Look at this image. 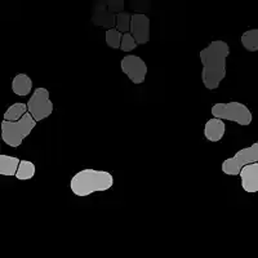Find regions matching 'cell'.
<instances>
[{
  "label": "cell",
  "instance_id": "17",
  "mask_svg": "<svg viewBox=\"0 0 258 258\" xmlns=\"http://www.w3.org/2000/svg\"><path fill=\"white\" fill-rule=\"evenodd\" d=\"M121 38H123V34L117 31L116 29H110L106 31V44L112 49H120Z\"/></svg>",
  "mask_w": 258,
  "mask_h": 258
},
{
  "label": "cell",
  "instance_id": "9",
  "mask_svg": "<svg viewBox=\"0 0 258 258\" xmlns=\"http://www.w3.org/2000/svg\"><path fill=\"white\" fill-rule=\"evenodd\" d=\"M131 34L136 39L137 44H147L150 41V18L142 13L132 15L131 20Z\"/></svg>",
  "mask_w": 258,
  "mask_h": 258
},
{
  "label": "cell",
  "instance_id": "19",
  "mask_svg": "<svg viewBox=\"0 0 258 258\" xmlns=\"http://www.w3.org/2000/svg\"><path fill=\"white\" fill-rule=\"evenodd\" d=\"M138 47L137 41L133 38V35L131 32H126V34H123V38H121V47L120 49L123 52H131V50L136 49Z\"/></svg>",
  "mask_w": 258,
  "mask_h": 258
},
{
  "label": "cell",
  "instance_id": "16",
  "mask_svg": "<svg viewBox=\"0 0 258 258\" xmlns=\"http://www.w3.org/2000/svg\"><path fill=\"white\" fill-rule=\"evenodd\" d=\"M35 164L30 160H21L20 167H18L17 174L16 178L21 179V181H27V179L34 178L35 176Z\"/></svg>",
  "mask_w": 258,
  "mask_h": 258
},
{
  "label": "cell",
  "instance_id": "8",
  "mask_svg": "<svg viewBox=\"0 0 258 258\" xmlns=\"http://www.w3.org/2000/svg\"><path fill=\"white\" fill-rule=\"evenodd\" d=\"M92 24L94 26L106 27L107 30L115 29L116 26V15L110 12L107 2L106 0H100L94 4L93 16H92Z\"/></svg>",
  "mask_w": 258,
  "mask_h": 258
},
{
  "label": "cell",
  "instance_id": "11",
  "mask_svg": "<svg viewBox=\"0 0 258 258\" xmlns=\"http://www.w3.org/2000/svg\"><path fill=\"white\" fill-rule=\"evenodd\" d=\"M226 132V124L225 121L213 117L209 119L204 125V137L211 142H218L221 141L225 136Z\"/></svg>",
  "mask_w": 258,
  "mask_h": 258
},
{
  "label": "cell",
  "instance_id": "1",
  "mask_svg": "<svg viewBox=\"0 0 258 258\" xmlns=\"http://www.w3.org/2000/svg\"><path fill=\"white\" fill-rule=\"evenodd\" d=\"M230 56L229 44L223 40H214L207 48L200 50L203 64V84L209 91L217 89L226 78V59Z\"/></svg>",
  "mask_w": 258,
  "mask_h": 258
},
{
  "label": "cell",
  "instance_id": "13",
  "mask_svg": "<svg viewBox=\"0 0 258 258\" xmlns=\"http://www.w3.org/2000/svg\"><path fill=\"white\" fill-rule=\"evenodd\" d=\"M21 160L16 156L0 155V174L2 176H15L17 174Z\"/></svg>",
  "mask_w": 258,
  "mask_h": 258
},
{
  "label": "cell",
  "instance_id": "3",
  "mask_svg": "<svg viewBox=\"0 0 258 258\" xmlns=\"http://www.w3.org/2000/svg\"><path fill=\"white\" fill-rule=\"evenodd\" d=\"M36 126L35 119L30 114L18 121H2V138L9 147H20L26 137L31 135Z\"/></svg>",
  "mask_w": 258,
  "mask_h": 258
},
{
  "label": "cell",
  "instance_id": "20",
  "mask_svg": "<svg viewBox=\"0 0 258 258\" xmlns=\"http://www.w3.org/2000/svg\"><path fill=\"white\" fill-rule=\"evenodd\" d=\"M107 7H109L110 12L111 13H121L124 8V0H109L107 2Z\"/></svg>",
  "mask_w": 258,
  "mask_h": 258
},
{
  "label": "cell",
  "instance_id": "15",
  "mask_svg": "<svg viewBox=\"0 0 258 258\" xmlns=\"http://www.w3.org/2000/svg\"><path fill=\"white\" fill-rule=\"evenodd\" d=\"M241 44L248 52H257L258 50V29H252L245 31L241 35Z\"/></svg>",
  "mask_w": 258,
  "mask_h": 258
},
{
  "label": "cell",
  "instance_id": "6",
  "mask_svg": "<svg viewBox=\"0 0 258 258\" xmlns=\"http://www.w3.org/2000/svg\"><path fill=\"white\" fill-rule=\"evenodd\" d=\"M27 109H29V114L35 119L36 123L49 117L54 110L53 102L50 101L49 91L43 87L36 88L27 102Z\"/></svg>",
  "mask_w": 258,
  "mask_h": 258
},
{
  "label": "cell",
  "instance_id": "14",
  "mask_svg": "<svg viewBox=\"0 0 258 258\" xmlns=\"http://www.w3.org/2000/svg\"><path fill=\"white\" fill-rule=\"evenodd\" d=\"M27 103L16 102L12 106H9L4 114V120L7 121H18L27 114Z\"/></svg>",
  "mask_w": 258,
  "mask_h": 258
},
{
  "label": "cell",
  "instance_id": "18",
  "mask_svg": "<svg viewBox=\"0 0 258 258\" xmlns=\"http://www.w3.org/2000/svg\"><path fill=\"white\" fill-rule=\"evenodd\" d=\"M131 20H132V15H129L128 12H121L116 15V26L115 29L121 34H126L131 31Z\"/></svg>",
  "mask_w": 258,
  "mask_h": 258
},
{
  "label": "cell",
  "instance_id": "5",
  "mask_svg": "<svg viewBox=\"0 0 258 258\" xmlns=\"http://www.w3.org/2000/svg\"><path fill=\"white\" fill-rule=\"evenodd\" d=\"M258 163V142L249 147L239 150L232 158L226 159L222 163V172L227 176H239L245 165Z\"/></svg>",
  "mask_w": 258,
  "mask_h": 258
},
{
  "label": "cell",
  "instance_id": "10",
  "mask_svg": "<svg viewBox=\"0 0 258 258\" xmlns=\"http://www.w3.org/2000/svg\"><path fill=\"white\" fill-rule=\"evenodd\" d=\"M241 179V187L245 192L254 194L258 191V163L245 165L239 173Z\"/></svg>",
  "mask_w": 258,
  "mask_h": 258
},
{
  "label": "cell",
  "instance_id": "4",
  "mask_svg": "<svg viewBox=\"0 0 258 258\" xmlns=\"http://www.w3.org/2000/svg\"><path fill=\"white\" fill-rule=\"evenodd\" d=\"M212 115L221 120H229L239 125H249L253 120L252 111L244 103L231 101L227 103H216L212 107Z\"/></svg>",
  "mask_w": 258,
  "mask_h": 258
},
{
  "label": "cell",
  "instance_id": "12",
  "mask_svg": "<svg viewBox=\"0 0 258 258\" xmlns=\"http://www.w3.org/2000/svg\"><path fill=\"white\" fill-rule=\"evenodd\" d=\"M32 79L26 75V74H18L13 78V82H12V91L13 93L17 94V96L21 97H25V96H29L31 93V89H32Z\"/></svg>",
  "mask_w": 258,
  "mask_h": 258
},
{
  "label": "cell",
  "instance_id": "7",
  "mask_svg": "<svg viewBox=\"0 0 258 258\" xmlns=\"http://www.w3.org/2000/svg\"><path fill=\"white\" fill-rule=\"evenodd\" d=\"M121 71L133 84H142L147 77V64L141 57L128 54L120 61Z\"/></svg>",
  "mask_w": 258,
  "mask_h": 258
},
{
  "label": "cell",
  "instance_id": "2",
  "mask_svg": "<svg viewBox=\"0 0 258 258\" xmlns=\"http://www.w3.org/2000/svg\"><path fill=\"white\" fill-rule=\"evenodd\" d=\"M114 186V176L107 170H79L70 181V190L77 197H88L93 192L107 191Z\"/></svg>",
  "mask_w": 258,
  "mask_h": 258
}]
</instances>
